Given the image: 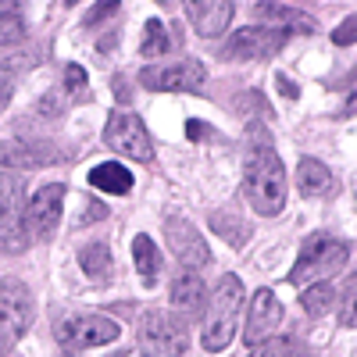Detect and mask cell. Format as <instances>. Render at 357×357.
I'll return each mask as SVG.
<instances>
[{
    "mask_svg": "<svg viewBox=\"0 0 357 357\" xmlns=\"http://www.w3.org/2000/svg\"><path fill=\"white\" fill-rule=\"evenodd\" d=\"M275 82H279V89H282V93H286V97H296V86H293L289 79H282V75H279Z\"/></svg>",
    "mask_w": 357,
    "mask_h": 357,
    "instance_id": "31",
    "label": "cell"
},
{
    "mask_svg": "<svg viewBox=\"0 0 357 357\" xmlns=\"http://www.w3.org/2000/svg\"><path fill=\"white\" fill-rule=\"evenodd\" d=\"M18 4L22 0H0V47L18 43L25 36V22H22Z\"/></svg>",
    "mask_w": 357,
    "mask_h": 357,
    "instance_id": "21",
    "label": "cell"
},
{
    "mask_svg": "<svg viewBox=\"0 0 357 357\" xmlns=\"http://www.w3.org/2000/svg\"><path fill=\"white\" fill-rule=\"evenodd\" d=\"M104 143L111 151L126 154V158H136V161H151L154 158V146H151V136H146L143 122L136 114H126V111H114L104 126Z\"/></svg>",
    "mask_w": 357,
    "mask_h": 357,
    "instance_id": "10",
    "label": "cell"
},
{
    "mask_svg": "<svg viewBox=\"0 0 357 357\" xmlns=\"http://www.w3.org/2000/svg\"><path fill=\"white\" fill-rule=\"evenodd\" d=\"M118 8H122L118 0H100V4L86 15V22H82V25H86V29H97L104 18H114V15H118Z\"/></svg>",
    "mask_w": 357,
    "mask_h": 357,
    "instance_id": "27",
    "label": "cell"
},
{
    "mask_svg": "<svg viewBox=\"0 0 357 357\" xmlns=\"http://www.w3.org/2000/svg\"><path fill=\"white\" fill-rule=\"evenodd\" d=\"M57 343H61V357H75L86 347H104L118 340V321H111L107 314H68L57 321L54 329Z\"/></svg>",
    "mask_w": 357,
    "mask_h": 357,
    "instance_id": "5",
    "label": "cell"
},
{
    "mask_svg": "<svg viewBox=\"0 0 357 357\" xmlns=\"http://www.w3.org/2000/svg\"><path fill=\"white\" fill-rule=\"evenodd\" d=\"M25 229V178L22 175H0V250H25L29 247Z\"/></svg>",
    "mask_w": 357,
    "mask_h": 357,
    "instance_id": "6",
    "label": "cell"
},
{
    "mask_svg": "<svg viewBox=\"0 0 357 357\" xmlns=\"http://www.w3.org/2000/svg\"><path fill=\"white\" fill-rule=\"evenodd\" d=\"M132 261H136V272H139L146 282L158 279V272H161V250L154 247L151 236H136V243H132Z\"/></svg>",
    "mask_w": 357,
    "mask_h": 357,
    "instance_id": "20",
    "label": "cell"
},
{
    "mask_svg": "<svg viewBox=\"0 0 357 357\" xmlns=\"http://www.w3.org/2000/svg\"><path fill=\"white\" fill-rule=\"evenodd\" d=\"M25 72V61H0V104H8L11 100V89H15V82H18V75Z\"/></svg>",
    "mask_w": 357,
    "mask_h": 357,
    "instance_id": "26",
    "label": "cell"
},
{
    "mask_svg": "<svg viewBox=\"0 0 357 357\" xmlns=\"http://www.w3.org/2000/svg\"><path fill=\"white\" fill-rule=\"evenodd\" d=\"M79 264L89 279H104V275H111V250L104 243H89L79 250Z\"/></svg>",
    "mask_w": 357,
    "mask_h": 357,
    "instance_id": "22",
    "label": "cell"
},
{
    "mask_svg": "<svg viewBox=\"0 0 357 357\" xmlns=\"http://www.w3.org/2000/svg\"><path fill=\"white\" fill-rule=\"evenodd\" d=\"M296 186H301L304 197H321V193L333 190V172L314 158H304L296 165Z\"/></svg>",
    "mask_w": 357,
    "mask_h": 357,
    "instance_id": "17",
    "label": "cell"
},
{
    "mask_svg": "<svg viewBox=\"0 0 357 357\" xmlns=\"http://www.w3.org/2000/svg\"><path fill=\"white\" fill-rule=\"evenodd\" d=\"M347 254H350V247L343 240H336V236H329V232H314L304 243L301 257H296L293 272H289V282L293 286H311V282L333 279L347 264Z\"/></svg>",
    "mask_w": 357,
    "mask_h": 357,
    "instance_id": "3",
    "label": "cell"
},
{
    "mask_svg": "<svg viewBox=\"0 0 357 357\" xmlns=\"http://www.w3.org/2000/svg\"><path fill=\"white\" fill-rule=\"evenodd\" d=\"M183 8H186L190 25L197 29V36H207V40L222 36L232 22V0H183Z\"/></svg>",
    "mask_w": 357,
    "mask_h": 357,
    "instance_id": "14",
    "label": "cell"
},
{
    "mask_svg": "<svg viewBox=\"0 0 357 357\" xmlns=\"http://www.w3.org/2000/svg\"><path fill=\"white\" fill-rule=\"evenodd\" d=\"M243 311V282L236 275H222L211 304H207V318H204V350H225L236 336V318Z\"/></svg>",
    "mask_w": 357,
    "mask_h": 357,
    "instance_id": "2",
    "label": "cell"
},
{
    "mask_svg": "<svg viewBox=\"0 0 357 357\" xmlns=\"http://www.w3.org/2000/svg\"><path fill=\"white\" fill-rule=\"evenodd\" d=\"M204 132H207V129H204V122H197V118H193V122L186 126V136H190V139H200Z\"/></svg>",
    "mask_w": 357,
    "mask_h": 357,
    "instance_id": "30",
    "label": "cell"
},
{
    "mask_svg": "<svg viewBox=\"0 0 357 357\" xmlns=\"http://www.w3.org/2000/svg\"><path fill=\"white\" fill-rule=\"evenodd\" d=\"M33 296L29 289L15 279L0 282V357L8 350H15V343L29 333V325H33Z\"/></svg>",
    "mask_w": 357,
    "mask_h": 357,
    "instance_id": "7",
    "label": "cell"
},
{
    "mask_svg": "<svg viewBox=\"0 0 357 357\" xmlns=\"http://www.w3.org/2000/svg\"><path fill=\"white\" fill-rule=\"evenodd\" d=\"M65 86H68V97H86V72L79 65L65 68Z\"/></svg>",
    "mask_w": 357,
    "mask_h": 357,
    "instance_id": "28",
    "label": "cell"
},
{
    "mask_svg": "<svg viewBox=\"0 0 357 357\" xmlns=\"http://www.w3.org/2000/svg\"><path fill=\"white\" fill-rule=\"evenodd\" d=\"M168 47H172V40H168L165 22H161V18H151V22H146V29H143L139 54H143V57H165V50H168Z\"/></svg>",
    "mask_w": 357,
    "mask_h": 357,
    "instance_id": "23",
    "label": "cell"
},
{
    "mask_svg": "<svg viewBox=\"0 0 357 357\" xmlns=\"http://www.w3.org/2000/svg\"><path fill=\"white\" fill-rule=\"evenodd\" d=\"M136 340L146 357H178L186 350V321L172 311L151 307L136 325Z\"/></svg>",
    "mask_w": 357,
    "mask_h": 357,
    "instance_id": "4",
    "label": "cell"
},
{
    "mask_svg": "<svg viewBox=\"0 0 357 357\" xmlns=\"http://www.w3.org/2000/svg\"><path fill=\"white\" fill-rule=\"evenodd\" d=\"M286 36L289 33L272 29V25L240 29V33L229 36V43L222 47V57L225 61H268V57H275L286 47Z\"/></svg>",
    "mask_w": 357,
    "mask_h": 357,
    "instance_id": "8",
    "label": "cell"
},
{
    "mask_svg": "<svg viewBox=\"0 0 357 357\" xmlns=\"http://www.w3.org/2000/svg\"><path fill=\"white\" fill-rule=\"evenodd\" d=\"M336 301H340V293L329 286V279H325V282H311L307 293H301V307H304L311 318L329 314V311L336 307Z\"/></svg>",
    "mask_w": 357,
    "mask_h": 357,
    "instance_id": "19",
    "label": "cell"
},
{
    "mask_svg": "<svg viewBox=\"0 0 357 357\" xmlns=\"http://www.w3.org/2000/svg\"><path fill=\"white\" fill-rule=\"evenodd\" d=\"M207 79V68L200 61H175V65H151L139 72V86L154 93H193Z\"/></svg>",
    "mask_w": 357,
    "mask_h": 357,
    "instance_id": "9",
    "label": "cell"
},
{
    "mask_svg": "<svg viewBox=\"0 0 357 357\" xmlns=\"http://www.w3.org/2000/svg\"><path fill=\"white\" fill-rule=\"evenodd\" d=\"M243 197L257 215H279L286 207V172L272 146H257L243 168Z\"/></svg>",
    "mask_w": 357,
    "mask_h": 357,
    "instance_id": "1",
    "label": "cell"
},
{
    "mask_svg": "<svg viewBox=\"0 0 357 357\" xmlns=\"http://www.w3.org/2000/svg\"><path fill=\"white\" fill-rule=\"evenodd\" d=\"M250 357H307V350L301 343H293V340H275L272 336V340L257 343Z\"/></svg>",
    "mask_w": 357,
    "mask_h": 357,
    "instance_id": "24",
    "label": "cell"
},
{
    "mask_svg": "<svg viewBox=\"0 0 357 357\" xmlns=\"http://www.w3.org/2000/svg\"><path fill=\"white\" fill-rule=\"evenodd\" d=\"M333 40H336L340 47H350V43H354V18H347V22L336 29V33H333Z\"/></svg>",
    "mask_w": 357,
    "mask_h": 357,
    "instance_id": "29",
    "label": "cell"
},
{
    "mask_svg": "<svg viewBox=\"0 0 357 357\" xmlns=\"http://www.w3.org/2000/svg\"><path fill=\"white\" fill-rule=\"evenodd\" d=\"M172 307L178 314H193L204 307V282L197 272H190V268H183L175 279H172Z\"/></svg>",
    "mask_w": 357,
    "mask_h": 357,
    "instance_id": "16",
    "label": "cell"
},
{
    "mask_svg": "<svg viewBox=\"0 0 357 357\" xmlns=\"http://www.w3.org/2000/svg\"><path fill=\"white\" fill-rule=\"evenodd\" d=\"M282 325V304L275 301L272 289H257L250 301V318H247V347H257L264 340H272Z\"/></svg>",
    "mask_w": 357,
    "mask_h": 357,
    "instance_id": "13",
    "label": "cell"
},
{
    "mask_svg": "<svg viewBox=\"0 0 357 357\" xmlns=\"http://www.w3.org/2000/svg\"><path fill=\"white\" fill-rule=\"evenodd\" d=\"M61 204H65V186H43L33 204L25 207V229L33 240H50L57 232V222H61Z\"/></svg>",
    "mask_w": 357,
    "mask_h": 357,
    "instance_id": "11",
    "label": "cell"
},
{
    "mask_svg": "<svg viewBox=\"0 0 357 357\" xmlns=\"http://www.w3.org/2000/svg\"><path fill=\"white\" fill-rule=\"evenodd\" d=\"M89 183H93L97 190H104V193L122 197V193H129V190H132V172H129L126 165L107 161V165H97L93 172H89Z\"/></svg>",
    "mask_w": 357,
    "mask_h": 357,
    "instance_id": "18",
    "label": "cell"
},
{
    "mask_svg": "<svg viewBox=\"0 0 357 357\" xmlns=\"http://www.w3.org/2000/svg\"><path fill=\"white\" fill-rule=\"evenodd\" d=\"M165 240H168L172 254L183 261V268H190V272H197V268H204L207 261H211V250H207L204 236L186 218H168L165 222Z\"/></svg>",
    "mask_w": 357,
    "mask_h": 357,
    "instance_id": "12",
    "label": "cell"
},
{
    "mask_svg": "<svg viewBox=\"0 0 357 357\" xmlns=\"http://www.w3.org/2000/svg\"><path fill=\"white\" fill-rule=\"evenodd\" d=\"M65 4H79V0H65Z\"/></svg>",
    "mask_w": 357,
    "mask_h": 357,
    "instance_id": "32",
    "label": "cell"
},
{
    "mask_svg": "<svg viewBox=\"0 0 357 357\" xmlns=\"http://www.w3.org/2000/svg\"><path fill=\"white\" fill-rule=\"evenodd\" d=\"M254 15H257L261 25L282 29V33H301V36L318 33L314 18H307L304 11H296V8H282V4H254Z\"/></svg>",
    "mask_w": 357,
    "mask_h": 357,
    "instance_id": "15",
    "label": "cell"
},
{
    "mask_svg": "<svg viewBox=\"0 0 357 357\" xmlns=\"http://www.w3.org/2000/svg\"><path fill=\"white\" fill-rule=\"evenodd\" d=\"M211 225H215V232L225 236L232 247H243V243H247V225H243V222H236L232 215H215Z\"/></svg>",
    "mask_w": 357,
    "mask_h": 357,
    "instance_id": "25",
    "label": "cell"
}]
</instances>
